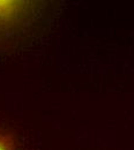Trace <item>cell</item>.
Instances as JSON below:
<instances>
[{"instance_id":"1","label":"cell","mask_w":134,"mask_h":150,"mask_svg":"<svg viewBox=\"0 0 134 150\" xmlns=\"http://www.w3.org/2000/svg\"><path fill=\"white\" fill-rule=\"evenodd\" d=\"M0 150H16L14 139L11 134L0 128Z\"/></svg>"}]
</instances>
